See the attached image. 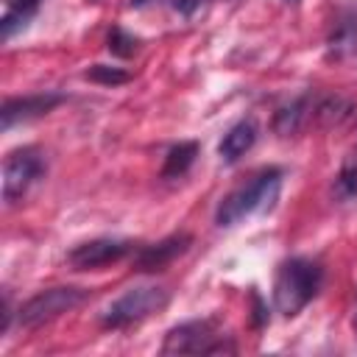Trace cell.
I'll return each instance as SVG.
<instances>
[{
  "label": "cell",
  "instance_id": "1",
  "mask_svg": "<svg viewBox=\"0 0 357 357\" xmlns=\"http://www.w3.org/2000/svg\"><path fill=\"white\" fill-rule=\"evenodd\" d=\"M282 167H265L251 176V181L240 184L229 195L220 198L215 209V223L218 226H237L240 220L251 215H265L276 206L279 192H282Z\"/></svg>",
  "mask_w": 357,
  "mask_h": 357
},
{
  "label": "cell",
  "instance_id": "2",
  "mask_svg": "<svg viewBox=\"0 0 357 357\" xmlns=\"http://www.w3.org/2000/svg\"><path fill=\"white\" fill-rule=\"evenodd\" d=\"M324 287V268L307 257H290L273 276V307L282 318H296Z\"/></svg>",
  "mask_w": 357,
  "mask_h": 357
},
{
  "label": "cell",
  "instance_id": "3",
  "mask_svg": "<svg viewBox=\"0 0 357 357\" xmlns=\"http://www.w3.org/2000/svg\"><path fill=\"white\" fill-rule=\"evenodd\" d=\"M231 354V335H223V326L215 318H195L167 329L162 354Z\"/></svg>",
  "mask_w": 357,
  "mask_h": 357
},
{
  "label": "cell",
  "instance_id": "4",
  "mask_svg": "<svg viewBox=\"0 0 357 357\" xmlns=\"http://www.w3.org/2000/svg\"><path fill=\"white\" fill-rule=\"evenodd\" d=\"M170 301V290L159 284H137L128 287L123 296H117L103 312H100V326L103 329H126L134 326L153 312L165 310Z\"/></svg>",
  "mask_w": 357,
  "mask_h": 357
},
{
  "label": "cell",
  "instance_id": "5",
  "mask_svg": "<svg viewBox=\"0 0 357 357\" xmlns=\"http://www.w3.org/2000/svg\"><path fill=\"white\" fill-rule=\"evenodd\" d=\"M86 298H89V290H84V287H73V284L47 287V290H39L36 296H31L17 310V321L25 329H39V326L56 321L59 315L81 307Z\"/></svg>",
  "mask_w": 357,
  "mask_h": 357
},
{
  "label": "cell",
  "instance_id": "6",
  "mask_svg": "<svg viewBox=\"0 0 357 357\" xmlns=\"http://www.w3.org/2000/svg\"><path fill=\"white\" fill-rule=\"evenodd\" d=\"M47 173V159L45 151L36 145H22L11 151L3 162V201L11 206L28 195V190L45 178Z\"/></svg>",
  "mask_w": 357,
  "mask_h": 357
},
{
  "label": "cell",
  "instance_id": "7",
  "mask_svg": "<svg viewBox=\"0 0 357 357\" xmlns=\"http://www.w3.org/2000/svg\"><path fill=\"white\" fill-rule=\"evenodd\" d=\"M137 251V243L123 240V237H98L78 243L75 248L67 251V265L73 271H100L106 265H114Z\"/></svg>",
  "mask_w": 357,
  "mask_h": 357
},
{
  "label": "cell",
  "instance_id": "8",
  "mask_svg": "<svg viewBox=\"0 0 357 357\" xmlns=\"http://www.w3.org/2000/svg\"><path fill=\"white\" fill-rule=\"evenodd\" d=\"M61 100H64L61 92H36V95H22V98H6V103L0 109V126H3V131H11L20 123L45 117Z\"/></svg>",
  "mask_w": 357,
  "mask_h": 357
},
{
  "label": "cell",
  "instance_id": "9",
  "mask_svg": "<svg viewBox=\"0 0 357 357\" xmlns=\"http://www.w3.org/2000/svg\"><path fill=\"white\" fill-rule=\"evenodd\" d=\"M192 245V234L187 231H176L159 243H151V245H137L134 251V268L139 273H156V271H165L173 259H178L181 254H187Z\"/></svg>",
  "mask_w": 357,
  "mask_h": 357
},
{
  "label": "cell",
  "instance_id": "10",
  "mask_svg": "<svg viewBox=\"0 0 357 357\" xmlns=\"http://www.w3.org/2000/svg\"><path fill=\"white\" fill-rule=\"evenodd\" d=\"M257 134H259V128H257V123H254L251 117L237 120V123L223 134V139H220V145H218L220 162H226V165L240 162V156H245V153L251 151V145L257 142Z\"/></svg>",
  "mask_w": 357,
  "mask_h": 357
},
{
  "label": "cell",
  "instance_id": "11",
  "mask_svg": "<svg viewBox=\"0 0 357 357\" xmlns=\"http://www.w3.org/2000/svg\"><path fill=\"white\" fill-rule=\"evenodd\" d=\"M315 117V95H298V98H293L290 103H284L279 112H276V117H273V131L279 134V137H290V134H296L298 128H304V123L307 120H312Z\"/></svg>",
  "mask_w": 357,
  "mask_h": 357
},
{
  "label": "cell",
  "instance_id": "12",
  "mask_svg": "<svg viewBox=\"0 0 357 357\" xmlns=\"http://www.w3.org/2000/svg\"><path fill=\"white\" fill-rule=\"evenodd\" d=\"M326 50H329V59H343L357 50V8H349L337 17V22L329 31Z\"/></svg>",
  "mask_w": 357,
  "mask_h": 357
},
{
  "label": "cell",
  "instance_id": "13",
  "mask_svg": "<svg viewBox=\"0 0 357 357\" xmlns=\"http://www.w3.org/2000/svg\"><path fill=\"white\" fill-rule=\"evenodd\" d=\"M42 0H6V14L0 20V36L3 42H8L14 33L25 31L31 25V20L36 17Z\"/></svg>",
  "mask_w": 357,
  "mask_h": 357
},
{
  "label": "cell",
  "instance_id": "14",
  "mask_svg": "<svg viewBox=\"0 0 357 357\" xmlns=\"http://www.w3.org/2000/svg\"><path fill=\"white\" fill-rule=\"evenodd\" d=\"M198 156V142H178L167 151L165 156V165H162V178H181L192 162Z\"/></svg>",
  "mask_w": 357,
  "mask_h": 357
},
{
  "label": "cell",
  "instance_id": "15",
  "mask_svg": "<svg viewBox=\"0 0 357 357\" xmlns=\"http://www.w3.org/2000/svg\"><path fill=\"white\" fill-rule=\"evenodd\" d=\"M332 192L337 201H357V151L346 153V159L335 176Z\"/></svg>",
  "mask_w": 357,
  "mask_h": 357
},
{
  "label": "cell",
  "instance_id": "16",
  "mask_svg": "<svg viewBox=\"0 0 357 357\" xmlns=\"http://www.w3.org/2000/svg\"><path fill=\"white\" fill-rule=\"evenodd\" d=\"M139 45H142V39L134 36V33H128V31H123L120 25H114V28L109 31V36H106L109 53H112V56H120V59H131V56L139 50Z\"/></svg>",
  "mask_w": 357,
  "mask_h": 357
},
{
  "label": "cell",
  "instance_id": "17",
  "mask_svg": "<svg viewBox=\"0 0 357 357\" xmlns=\"http://www.w3.org/2000/svg\"><path fill=\"white\" fill-rule=\"evenodd\" d=\"M84 78L95 81V84H106V86H117V84H126L131 75L120 67H109V64H92L89 70H84Z\"/></svg>",
  "mask_w": 357,
  "mask_h": 357
},
{
  "label": "cell",
  "instance_id": "18",
  "mask_svg": "<svg viewBox=\"0 0 357 357\" xmlns=\"http://www.w3.org/2000/svg\"><path fill=\"white\" fill-rule=\"evenodd\" d=\"M251 298H254V324H257V326H262V324L268 321V312H265V304H262V298H259V293H257V290L251 293Z\"/></svg>",
  "mask_w": 357,
  "mask_h": 357
},
{
  "label": "cell",
  "instance_id": "19",
  "mask_svg": "<svg viewBox=\"0 0 357 357\" xmlns=\"http://www.w3.org/2000/svg\"><path fill=\"white\" fill-rule=\"evenodd\" d=\"M170 6H173L176 11H181L184 17H190V14L201 6V0H170Z\"/></svg>",
  "mask_w": 357,
  "mask_h": 357
},
{
  "label": "cell",
  "instance_id": "20",
  "mask_svg": "<svg viewBox=\"0 0 357 357\" xmlns=\"http://www.w3.org/2000/svg\"><path fill=\"white\" fill-rule=\"evenodd\" d=\"M11 304H8V296H3V326H0V335H6L8 332V326H11Z\"/></svg>",
  "mask_w": 357,
  "mask_h": 357
},
{
  "label": "cell",
  "instance_id": "21",
  "mask_svg": "<svg viewBox=\"0 0 357 357\" xmlns=\"http://www.w3.org/2000/svg\"><path fill=\"white\" fill-rule=\"evenodd\" d=\"M351 326H354V332H357V296H354V315H351Z\"/></svg>",
  "mask_w": 357,
  "mask_h": 357
},
{
  "label": "cell",
  "instance_id": "22",
  "mask_svg": "<svg viewBox=\"0 0 357 357\" xmlns=\"http://www.w3.org/2000/svg\"><path fill=\"white\" fill-rule=\"evenodd\" d=\"M284 3H290V6H296V3H298V0H284Z\"/></svg>",
  "mask_w": 357,
  "mask_h": 357
}]
</instances>
